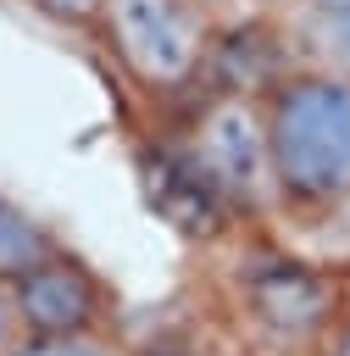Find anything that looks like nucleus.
I'll use <instances>...</instances> for the list:
<instances>
[{"label": "nucleus", "instance_id": "3", "mask_svg": "<svg viewBox=\"0 0 350 356\" xmlns=\"http://www.w3.org/2000/svg\"><path fill=\"white\" fill-rule=\"evenodd\" d=\"M178 156L200 172V184L222 200V211H267L272 178H267V128H261V95L217 89L183 128Z\"/></svg>", "mask_w": 350, "mask_h": 356}, {"label": "nucleus", "instance_id": "5", "mask_svg": "<svg viewBox=\"0 0 350 356\" xmlns=\"http://www.w3.org/2000/svg\"><path fill=\"white\" fill-rule=\"evenodd\" d=\"M6 300H11L17 339H67V334L106 328V284L67 250L17 273L6 284Z\"/></svg>", "mask_w": 350, "mask_h": 356}, {"label": "nucleus", "instance_id": "9", "mask_svg": "<svg viewBox=\"0 0 350 356\" xmlns=\"http://www.w3.org/2000/svg\"><path fill=\"white\" fill-rule=\"evenodd\" d=\"M0 356H133V350L100 328V334H67V339H11Z\"/></svg>", "mask_w": 350, "mask_h": 356}, {"label": "nucleus", "instance_id": "10", "mask_svg": "<svg viewBox=\"0 0 350 356\" xmlns=\"http://www.w3.org/2000/svg\"><path fill=\"white\" fill-rule=\"evenodd\" d=\"M44 11H56V17H67V22H94V6L100 0H39Z\"/></svg>", "mask_w": 350, "mask_h": 356}, {"label": "nucleus", "instance_id": "6", "mask_svg": "<svg viewBox=\"0 0 350 356\" xmlns=\"http://www.w3.org/2000/svg\"><path fill=\"white\" fill-rule=\"evenodd\" d=\"M272 33L294 44V67L350 78V0H294L272 17Z\"/></svg>", "mask_w": 350, "mask_h": 356}, {"label": "nucleus", "instance_id": "1", "mask_svg": "<svg viewBox=\"0 0 350 356\" xmlns=\"http://www.w3.org/2000/svg\"><path fill=\"white\" fill-rule=\"evenodd\" d=\"M272 206L294 222H322L350 206V78L283 67L261 89Z\"/></svg>", "mask_w": 350, "mask_h": 356}, {"label": "nucleus", "instance_id": "7", "mask_svg": "<svg viewBox=\"0 0 350 356\" xmlns=\"http://www.w3.org/2000/svg\"><path fill=\"white\" fill-rule=\"evenodd\" d=\"M144 189H150V200H156V211L172 222V228H183V234H194V239H206V234H217L222 228V200L200 184V172L178 156V150H150L144 156Z\"/></svg>", "mask_w": 350, "mask_h": 356}, {"label": "nucleus", "instance_id": "4", "mask_svg": "<svg viewBox=\"0 0 350 356\" xmlns=\"http://www.w3.org/2000/svg\"><path fill=\"white\" fill-rule=\"evenodd\" d=\"M239 312L267 345L317 350L328 328L344 317V289L328 267L267 250V256H250L239 273Z\"/></svg>", "mask_w": 350, "mask_h": 356}, {"label": "nucleus", "instance_id": "2", "mask_svg": "<svg viewBox=\"0 0 350 356\" xmlns=\"http://www.w3.org/2000/svg\"><path fill=\"white\" fill-rule=\"evenodd\" d=\"M94 22L117 67L150 95L189 89L217 50L211 0H100Z\"/></svg>", "mask_w": 350, "mask_h": 356}, {"label": "nucleus", "instance_id": "13", "mask_svg": "<svg viewBox=\"0 0 350 356\" xmlns=\"http://www.w3.org/2000/svg\"><path fill=\"white\" fill-rule=\"evenodd\" d=\"M250 6H256V11H261V17H267V11H272V17H278V11H289V6H294V0H250Z\"/></svg>", "mask_w": 350, "mask_h": 356}, {"label": "nucleus", "instance_id": "11", "mask_svg": "<svg viewBox=\"0 0 350 356\" xmlns=\"http://www.w3.org/2000/svg\"><path fill=\"white\" fill-rule=\"evenodd\" d=\"M317 356H350V312H344V317L328 328V339L317 345Z\"/></svg>", "mask_w": 350, "mask_h": 356}, {"label": "nucleus", "instance_id": "12", "mask_svg": "<svg viewBox=\"0 0 350 356\" xmlns=\"http://www.w3.org/2000/svg\"><path fill=\"white\" fill-rule=\"evenodd\" d=\"M17 339V323H11V300H6V284H0V350Z\"/></svg>", "mask_w": 350, "mask_h": 356}, {"label": "nucleus", "instance_id": "8", "mask_svg": "<svg viewBox=\"0 0 350 356\" xmlns=\"http://www.w3.org/2000/svg\"><path fill=\"white\" fill-rule=\"evenodd\" d=\"M61 245H56V234L33 217V211H22L17 200H6L0 195V284H11L17 273H28V267H39L44 256H56Z\"/></svg>", "mask_w": 350, "mask_h": 356}]
</instances>
